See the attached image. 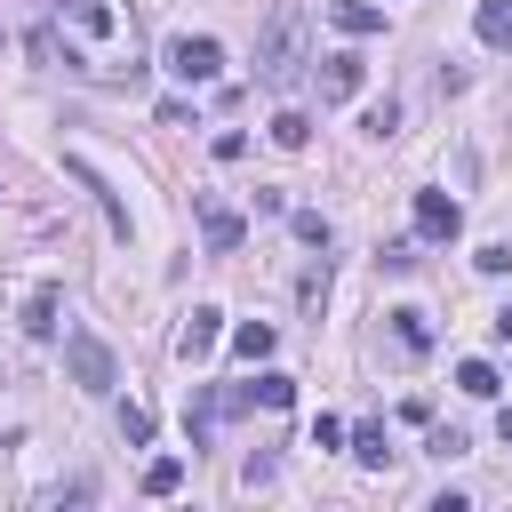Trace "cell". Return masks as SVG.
<instances>
[{"label": "cell", "mask_w": 512, "mask_h": 512, "mask_svg": "<svg viewBox=\"0 0 512 512\" xmlns=\"http://www.w3.org/2000/svg\"><path fill=\"white\" fill-rule=\"evenodd\" d=\"M360 128H368V136H392V128H400V104H392V96H384V104H368V120H360Z\"/></svg>", "instance_id": "obj_24"}, {"label": "cell", "mask_w": 512, "mask_h": 512, "mask_svg": "<svg viewBox=\"0 0 512 512\" xmlns=\"http://www.w3.org/2000/svg\"><path fill=\"white\" fill-rule=\"evenodd\" d=\"M488 328H496V344H512V304H504V312H496Z\"/></svg>", "instance_id": "obj_28"}, {"label": "cell", "mask_w": 512, "mask_h": 512, "mask_svg": "<svg viewBox=\"0 0 512 512\" xmlns=\"http://www.w3.org/2000/svg\"><path fill=\"white\" fill-rule=\"evenodd\" d=\"M216 336H224V312H216V304H192V320H184L176 352H184V360H208V352H216Z\"/></svg>", "instance_id": "obj_9"}, {"label": "cell", "mask_w": 512, "mask_h": 512, "mask_svg": "<svg viewBox=\"0 0 512 512\" xmlns=\"http://www.w3.org/2000/svg\"><path fill=\"white\" fill-rule=\"evenodd\" d=\"M24 48H32V64H80V56H72V40H64L56 24H32V32H24Z\"/></svg>", "instance_id": "obj_12"}, {"label": "cell", "mask_w": 512, "mask_h": 512, "mask_svg": "<svg viewBox=\"0 0 512 512\" xmlns=\"http://www.w3.org/2000/svg\"><path fill=\"white\" fill-rule=\"evenodd\" d=\"M296 240H304V248H328V216H320V208H296Z\"/></svg>", "instance_id": "obj_21"}, {"label": "cell", "mask_w": 512, "mask_h": 512, "mask_svg": "<svg viewBox=\"0 0 512 512\" xmlns=\"http://www.w3.org/2000/svg\"><path fill=\"white\" fill-rule=\"evenodd\" d=\"M312 64V16L304 8H272V24L256 32V80L264 88H296Z\"/></svg>", "instance_id": "obj_1"}, {"label": "cell", "mask_w": 512, "mask_h": 512, "mask_svg": "<svg viewBox=\"0 0 512 512\" xmlns=\"http://www.w3.org/2000/svg\"><path fill=\"white\" fill-rule=\"evenodd\" d=\"M352 456H360L368 472H384V456H392V448H384V424H360V432H352Z\"/></svg>", "instance_id": "obj_19"}, {"label": "cell", "mask_w": 512, "mask_h": 512, "mask_svg": "<svg viewBox=\"0 0 512 512\" xmlns=\"http://www.w3.org/2000/svg\"><path fill=\"white\" fill-rule=\"evenodd\" d=\"M496 440H504V448H512V408H504V416H496Z\"/></svg>", "instance_id": "obj_29"}, {"label": "cell", "mask_w": 512, "mask_h": 512, "mask_svg": "<svg viewBox=\"0 0 512 512\" xmlns=\"http://www.w3.org/2000/svg\"><path fill=\"white\" fill-rule=\"evenodd\" d=\"M328 24H336V32H352V40H368V32H384V8H368V0H336V8H328Z\"/></svg>", "instance_id": "obj_11"}, {"label": "cell", "mask_w": 512, "mask_h": 512, "mask_svg": "<svg viewBox=\"0 0 512 512\" xmlns=\"http://www.w3.org/2000/svg\"><path fill=\"white\" fill-rule=\"evenodd\" d=\"M272 144H280V152H304V144H312V112H296V104L272 112Z\"/></svg>", "instance_id": "obj_15"}, {"label": "cell", "mask_w": 512, "mask_h": 512, "mask_svg": "<svg viewBox=\"0 0 512 512\" xmlns=\"http://www.w3.org/2000/svg\"><path fill=\"white\" fill-rule=\"evenodd\" d=\"M24 336H32V344L56 336V288H32V296H24Z\"/></svg>", "instance_id": "obj_13"}, {"label": "cell", "mask_w": 512, "mask_h": 512, "mask_svg": "<svg viewBox=\"0 0 512 512\" xmlns=\"http://www.w3.org/2000/svg\"><path fill=\"white\" fill-rule=\"evenodd\" d=\"M360 88H368V64L360 56H328L320 64V104H352Z\"/></svg>", "instance_id": "obj_8"}, {"label": "cell", "mask_w": 512, "mask_h": 512, "mask_svg": "<svg viewBox=\"0 0 512 512\" xmlns=\"http://www.w3.org/2000/svg\"><path fill=\"white\" fill-rule=\"evenodd\" d=\"M208 152H216V160H240V152H248V136H240V128H216V144H208Z\"/></svg>", "instance_id": "obj_27"}, {"label": "cell", "mask_w": 512, "mask_h": 512, "mask_svg": "<svg viewBox=\"0 0 512 512\" xmlns=\"http://www.w3.org/2000/svg\"><path fill=\"white\" fill-rule=\"evenodd\" d=\"M392 344H400L408 360H424V352H432V320H424L416 304H400V312H392Z\"/></svg>", "instance_id": "obj_10"}, {"label": "cell", "mask_w": 512, "mask_h": 512, "mask_svg": "<svg viewBox=\"0 0 512 512\" xmlns=\"http://www.w3.org/2000/svg\"><path fill=\"white\" fill-rule=\"evenodd\" d=\"M472 264H480V272H488V280H504V272H512V240H488V248H480V256H472Z\"/></svg>", "instance_id": "obj_23"}, {"label": "cell", "mask_w": 512, "mask_h": 512, "mask_svg": "<svg viewBox=\"0 0 512 512\" xmlns=\"http://www.w3.org/2000/svg\"><path fill=\"white\" fill-rule=\"evenodd\" d=\"M56 24H64V40H72V56H80V48H112V40H128V16H120L112 0H64Z\"/></svg>", "instance_id": "obj_2"}, {"label": "cell", "mask_w": 512, "mask_h": 512, "mask_svg": "<svg viewBox=\"0 0 512 512\" xmlns=\"http://www.w3.org/2000/svg\"><path fill=\"white\" fill-rule=\"evenodd\" d=\"M120 440H128V448H144V440H152V416H144V408H136V400H128V408H120Z\"/></svg>", "instance_id": "obj_22"}, {"label": "cell", "mask_w": 512, "mask_h": 512, "mask_svg": "<svg viewBox=\"0 0 512 512\" xmlns=\"http://www.w3.org/2000/svg\"><path fill=\"white\" fill-rule=\"evenodd\" d=\"M64 176L96 192V208H104V224H112V240H128V232H136V216H128V200H120V192H112V184L96 176V160H80V152H64Z\"/></svg>", "instance_id": "obj_5"}, {"label": "cell", "mask_w": 512, "mask_h": 512, "mask_svg": "<svg viewBox=\"0 0 512 512\" xmlns=\"http://www.w3.org/2000/svg\"><path fill=\"white\" fill-rule=\"evenodd\" d=\"M296 304H304V312H320V304H328V264H304V280H296Z\"/></svg>", "instance_id": "obj_20"}, {"label": "cell", "mask_w": 512, "mask_h": 512, "mask_svg": "<svg viewBox=\"0 0 512 512\" xmlns=\"http://www.w3.org/2000/svg\"><path fill=\"white\" fill-rule=\"evenodd\" d=\"M456 384H464L472 400H496V392H504V376H496L488 360H464V368H456Z\"/></svg>", "instance_id": "obj_18"}, {"label": "cell", "mask_w": 512, "mask_h": 512, "mask_svg": "<svg viewBox=\"0 0 512 512\" xmlns=\"http://www.w3.org/2000/svg\"><path fill=\"white\" fill-rule=\"evenodd\" d=\"M472 32H480L488 48H512V0H480V16H472Z\"/></svg>", "instance_id": "obj_14"}, {"label": "cell", "mask_w": 512, "mask_h": 512, "mask_svg": "<svg viewBox=\"0 0 512 512\" xmlns=\"http://www.w3.org/2000/svg\"><path fill=\"white\" fill-rule=\"evenodd\" d=\"M376 264H384V272H408V264H416V240H392V248H376Z\"/></svg>", "instance_id": "obj_25"}, {"label": "cell", "mask_w": 512, "mask_h": 512, "mask_svg": "<svg viewBox=\"0 0 512 512\" xmlns=\"http://www.w3.org/2000/svg\"><path fill=\"white\" fill-rule=\"evenodd\" d=\"M464 232V208L448 192H416V240H456Z\"/></svg>", "instance_id": "obj_7"}, {"label": "cell", "mask_w": 512, "mask_h": 512, "mask_svg": "<svg viewBox=\"0 0 512 512\" xmlns=\"http://www.w3.org/2000/svg\"><path fill=\"white\" fill-rule=\"evenodd\" d=\"M184 488V456H152L144 464V496H176Z\"/></svg>", "instance_id": "obj_17"}, {"label": "cell", "mask_w": 512, "mask_h": 512, "mask_svg": "<svg viewBox=\"0 0 512 512\" xmlns=\"http://www.w3.org/2000/svg\"><path fill=\"white\" fill-rule=\"evenodd\" d=\"M64 376H72L80 392H112V384H120V360H112V344H104V336L72 328V336H64Z\"/></svg>", "instance_id": "obj_3"}, {"label": "cell", "mask_w": 512, "mask_h": 512, "mask_svg": "<svg viewBox=\"0 0 512 512\" xmlns=\"http://www.w3.org/2000/svg\"><path fill=\"white\" fill-rule=\"evenodd\" d=\"M272 344H280V336H272L264 320H240V328H232V352H240L248 368H256V360H272Z\"/></svg>", "instance_id": "obj_16"}, {"label": "cell", "mask_w": 512, "mask_h": 512, "mask_svg": "<svg viewBox=\"0 0 512 512\" xmlns=\"http://www.w3.org/2000/svg\"><path fill=\"white\" fill-rule=\"evenodd\" d=\"M200 240H208L216 256H232V248L248 240V224H240V208H224L216 192H200Z\"/></svg>", "instance_id": "obj_6"}, {"label": "cell", "mask_w": 512, "mask_h": 512, "mask_svg": "<svg viewBox=\"0 0 512 512\" xmlns=\"http://www.w3.org/2000/svg\"><path fill=\"white\" fill-rule=\"evenodd\" d=\"M152 120H160V128H184V120H192V104H184V96H160V112H152Z\"/></svg>", "instance_id": "obj_26"}, {"label": "cell", "mask_w": 512, "mask_h": 512, "mask_svg": "<svg viewBox=\"0 0 512 512\" xmlns=\"http://www.w3.org/2000/svg\"><path fill=\"white\" fill-rule=\"evenodd\" d=\"M168 72L192 80V88H208V80L224 72V48H216L208 32H176V40H168Z\"/></svg>", "instance_id": "obj_4"}]
</instances>
